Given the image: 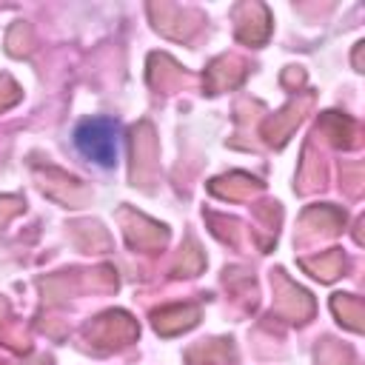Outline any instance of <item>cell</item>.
Masks as SVG:
<instances>
[{"instance_id": "6da1fadb", "label": "cell", "mask_w": 365, "mask_h": 365, "mask_svg": "<svg viewBox=\"0 0 365 365\" xmlns=\"http://www.w3.org/2000/svg\"><path fill=\"white\" fill-rule=\"evenodd\" d=\"M74 145L88 163L111 168L120 160V123L111 117H88L74 128Z\"/></svg>"}]
</instances>
